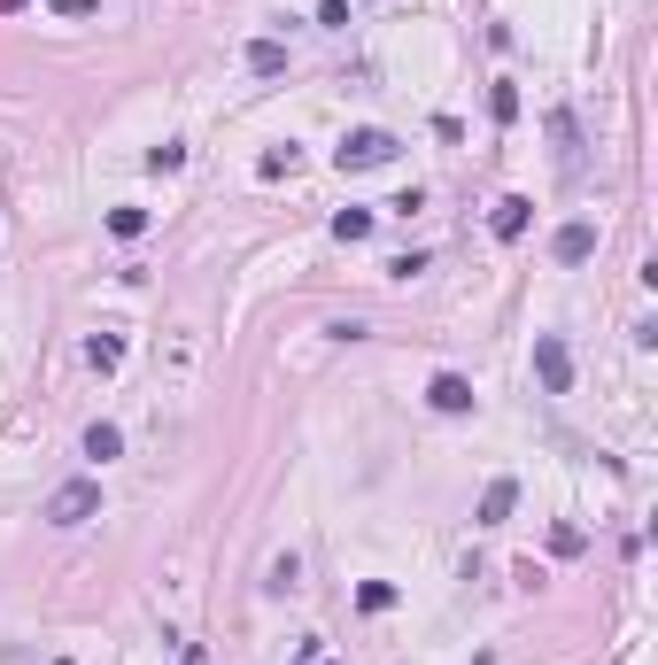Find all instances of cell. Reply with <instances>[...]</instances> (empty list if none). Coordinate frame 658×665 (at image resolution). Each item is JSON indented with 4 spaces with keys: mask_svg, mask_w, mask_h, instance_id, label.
Wrapping results in <instances>:
<instances>
[{
    "mask_svg": "<svg viewBox=\"0 0 658 665\" xmlns=\"http://www.w3.org/2000/svg\"><path fill=\"white\" fill-rule=\"evenodd\" d=\"M93 511H101V480H62V488L47 495L39 519H47V526H86Z\"/></svg>",
    "mask_w": 658,
    "mask_h": 665,
    "instance_id": "cell-1",
    "label": "cell"
},
{
    "mask_svg": "<svg viewBox=\"0 0 658 665\" xmlns=\"http://www.w3.org/2000/svg\"><path fill=\"white\" fill-rule=\"evenodd\" d=\"M341 171H380V163H395V132H380V124H364V132H349L341 140V155H333Z\"/></svg>",
    "mask_w": 658,
    "mask_h": 665,
    "instance_id": "cell-2",
    "label": "cell"
},
{
    "mask_svg": "<svg viewBox=\"0 0 658 665\" xmlns=\"http://www.w3.org/2000/svg\"><path fill=\"white\" fill-rule=\"evenodd\" d=\"M535 379L542 395H573V348L558 333H535Z\"/></svg>",
    "mask_w": 658,
    "mask_h": 665,
    "instance_id": "cell-3",
    "label": "cell"
},
{
    "mask_svg": "<svg viewBox=\"0 0 658 665\" xmlns=\"http://www.w3.org/2000/svg\"><path fill=\"white\" fill-rule=\"evenodd\" d=\"M426 403H434V410H449V418H465V410H473V379H465V372H434Z\"/></svg>",
    "mask_w": 658,
    "mask_h": 665,
    "instance_id": "cell-4",
    "label": "cell"
},
{
    "mask_svg": "<svg viewBox=\"0 0 658 665\" xmlns=\"http://www.w3.org/2000/svg\"><path fill=\"white\" fill-rule=\"evenodd\" d=\"M550 256H558V263H589V256H597V225H581V217H573V225H558Z\"/></svg>",
    "mask_w": 658,
    "mask_h": 665,
    "instance_id": "cell-5",
    "label": "cell"
},
{
    "mask_svg": "<svg viewBox=\"0 0 658 665\" xmlns=\"http://www.w3.org/2000/svg\"><path fill=\"white\" fill-rule=\"evenodd\" d=\"M511 503H519V480H488V488H480V526H504Z\"/></svg>",
    "mask_w": 658,
    "mask_h": 665,
    "instance_id": "cell-6",
    "label": "cell"
},
{
    "mask_svg": "<svg viewBox=\"0 0 658 665\" xmlns=\"http://www.w3.org/2000/svg\"><path fill=\"white\" fill-rule=\"evenodd\" d=\"M527 194H504V202H496V217H488V232H496V240H519V232H527Z\"/></svg>",
    "mask_w": 658,
    "mask_h": 665,
    "instance_id": "cell-7",
    "label": "cell"
},
{
    "mask_svg": "<svg viewBox=\"0 0 658 665\" xmlns=\"http://www.w3.org/2000/svg\"><path fill=\"white\" fill-rule=\"evenodd\" d=\"M550 140H558V171H581V132H573V116L566 109H558V116H550Z\"/></svg>",
    "mask_w": 658,
    "mask_h": 665,
    "instance_id": "cell-8",
    "label": "cell"
},
{
    "mask_svg": "<svg viewBox=\"0 0 658 665\" xmlns=\"http://www.w3.org/2000/svg\"><path fill=\"white\" fill-rule=\"evenodd\" d=\"M86 364H93L101 379H117V372H124V341H117V333H93V341H86Z\"/></svg>",
    "mask_w": 658,
    "mask_h": 665,
    "instance_id": "cell-9",
    "label": "cell"
},
{
    "mask_svg": "<svg viewBox=\"0 0 658 665\" xmlns=\"http://www.w3.org/2000/svg\"><path fill=\"white\" fill-rule=\"evenodd\" d=\"M86 457H93V464L124 457V434H117V426H109V418H93V426H86Z\"/></svg>",
    "mask_w": 658,
    "mask_h": 665,
    "instance_id": "cell-10",
    "label": "cell"
},
{
    "mask_svg": "<svg viewBox=\"0 0 658 665\" xmlns=\"http://www.w3.org/2000/svg\"><path fill=\"white\" fill-rule=\"evenodd\" d=\"M248 70H256V78H279V70H287V47H279V39H248Z\"/></svg>",
    "mask_w": 658,
    "mask_h": 665,
    "instance_id": "cell-11",
    "label": "cell"
},
{
    "mask_svg": "<svg viewBox=\"0 0 658 665\" xmlns=\"http://www.w3.org/2000/svg\"><path fill=\"white\" fill-rule=\"evenodd\" d=\"M333 240H372V209H341L333 217Z\"/></svg>",
    "mask_w": 658,
    "mask_h": 665,
    "instance_id": "cell-12",
    "label": "cell"
},
{
    "mask_svg": "<svg viewBox=\"0 0 658 665\" xmlns=\"http://www.w3.org/2000/svg\"><path fill=\"white\" fill-rule=\"evenodd\" d=\"M109 232H117V240H140V232H148V209H109Z\"/></svg>",
    "mask_w": 658,
    "mask_h": 665,
    "instance_id": "cell-13",
    "label": "cell"
},
{
    "mask_svg": "<svg viewBox=\"0 0 658 665\" xmlns=\"http://www.w3.org/2000/svg\"><path fill=\"white\" fill-rule=\"evenodd\" d=\"M295 163H302V155H295V147H271V155H264V163H256V178H287V171H295Z\"/></svg>",
    "mask_w": 658,
    "mask_h": 665,
    "instance_id": "cell-14",
    "label": "cell"
},
{
    "mask_svg": "<svg viewBox=\"0 0 658 665\" xmlns=\"http://www.w3.org/2000/svg\"><path fill=\"white\" fill-rule=\"evenodd\" d=\"M357 604H364V611H388V604H395V580H364Z\"/></svg>",
    "mask_w": 658,
    "mask_h": 665,
    "instance_id": "cell-15",
    "label": "cell"
},
{
    "mask_svg": "<svg viewBox=\"0 0 658 665\" xmlns=\"http://www.w3.org/2000/svg\"><path fill=\"white\" fill-rule=\"evenodd\" d=\"M488 116H496V124H511V116H519V86H496V93H488Z\"/></svg>",
    "mask_w": 658,
    "mask_h": 665,
    "instance_id": "cell-16",
    "label": "cell"
},
{
    "mask_svg": "<svg viewBox=\"0 0 658 665\" xmlns=\"http://www.w3.org/2000/svg\"><path fill=\"white\" fill-rule=\"evenodd\" d=\"M186 163V147L179 140H163V147H148V171H179Z\"/></svg>",
    "mask_w": 658,
    "mask_h": 665,
    "instance_id": "cell-17",
    "label": "cell"
},
{
    "mask_svg": "<svg viewBox=\"0 0 658 665\" xmlns=\"http://www.w3.org/2000/svg\"><path fill=\"white\" fill-rule=\"evenodd\" d=\"M550 550H558V557H581V526H550Z\"/></svg>",
    "mask_w": 658,
    "mask_h": 665,
    "instance_id": "cell-18",
    "label": "cell"
},
{
    "mask_svg": "<svg viewBox=\"0 0 658 665\" xmlns=\"http://www.w3.org/2000/svg\"><path fill=\"white\" fill-rule=\"evenodd\" d=\"M271 588H279V596H287V588H302V565H295V557H279V565H271Z\"/></svg>",
    "mask_w": 658,
    "mask_h": 665,
    "instance_id": "cell-19",
    "label": "cell"
},
{
    "mask_svg": "<svg viewBox=\"0 0 658 665\" xmlns=\"http://www.w3.org/2000/svg\"><path fill=\"white\" fill-rule=\"evenodd\" d=\"M93 8H101V0H55V16H70V24H78V16H93Z\"/></svg>",
    "mask_w": 658,
    "mask_h": 665,
    "instance_id": "cell-20",
    "label": "cell"
},
{
    "mask_svg": "<svg viewBox=\"0 0 658 665\" xmlns=\"http://www.w3.org/2000/svg\"><path fill=\"white\" fill-rule=\"evenodd\" d=\"M295 665H326V642L310 635V642H302V658H295Z\"/></svg>",
    "mask_w": 658,
    "mask_h": 665,
    "instance_id": "cell-21",
    "label": "cell"
},
{
    "mask_svg": "<svg viewBox=\"0 0 658 665\" xmlns=\"http://www.w3.org/2000/svg\"><path fill=\"white\" fill-rule=\"evenodd\" d=\"M16 8H31V0H0V16H16Z\"/></svg>",
    "mask_w": 658,
    "mask_h": 665,
    "instance_id": "cell-22",
    "label": "cell"
}]
</instances>
